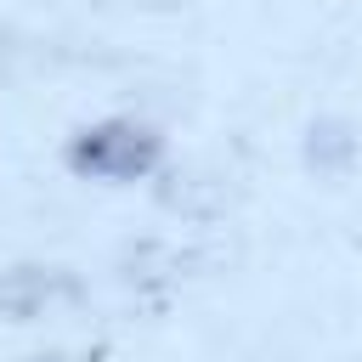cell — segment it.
I'll return each mask as SVG.
<instances>
[{
  "label": "cell",
  "instance_id": "6da1fadb",
  "mask_svg": "<svg viewBox=\"0 0 362 362\" xmlns=\"http://www.w3.org/2000/svg\"><path fill=\"white\" fill-rule=\"evenodd\" d=\"M62 164L79 181H107V187H136L147 175L164 170V130H153L147 119L113 113L96 124H79L62 147Z\"/></svg>",
  "mask_w": 362,
  "mask_h": 362
},
{
  "label": "cell",
  "instance_id": "7a4b0ae2",
  "mask_svg": "<svg viewBox=\"0 0 362 362\" xmlns=\"http://www.w3.org/2000/svg\"><path fill=\"white\" fill-rule=\"evenodd\" d=\"M74 294H79V283H74V272H62V266H34V260H23V266L0 272V311L17 317V322H34L40 311H51L57 300H74Z\"/></svg>",
  "mask_w": 362,
  "mask_h": 362
},
{
  "label": "cell",
  "instance_id": "3957f363",
  "mask_svg": "<svg viewBox=\"0 0 362 362\" xmlns=\"http://www.w3.org/2000/svg\"><path fill=\"white\" fill-rule=\"evenodd\" d=\"M23 362H68L62 351H40V356H23Z\"/></svg>",
  "mask_w": 362,
  "mask_h": 362
}]
</instances>
